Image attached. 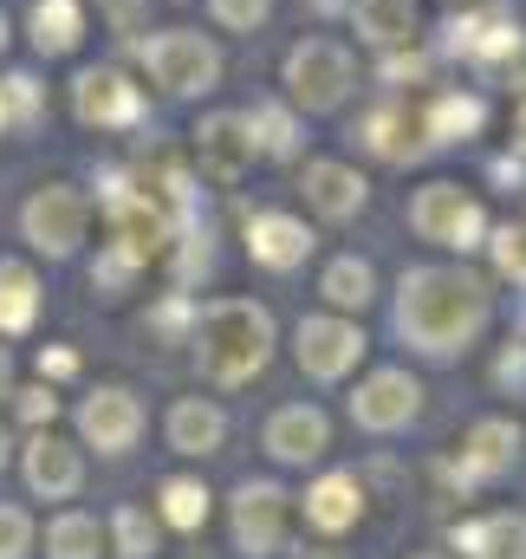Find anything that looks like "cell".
Here are the masks:
<instances>
[{
	"instance_id": "3957f363",
	"label": "cell",
	"mask_w": 526,
	"mask_h": 559,
	"mask_svg": "<svg viewBox=\"0 0 526 559\" xmlns=\"http://www.w3.org/2000/svg\"><path fill=\"white\" fill-rule=\"evenodd\" d=\"M105 222H111V248L118 254H131L136 267H150L156 254H169V241H176V228H182V215H169L156 195H143L136 182H111L105 189Z\"/></svg>"
},
{
	"instance_id": "277c9868",
	"label": "cell",
	"mask_w": 526,
	"mask_h": 559,
	"mask_svg": "<svg viewBox=\"0 0 526 559\" xmlns=\"http://www.w3.org/2000/svg\"><path fill=\"white\" fill-rule=\"evenodd\" d=\"M286 521H292V495L266 475H248L235 495H228V534H235V554L248 559H273L286 547Z\"/></svg>"
},
{
	"instance_id": "7402d4cb",
	"label": "cell",
	"mask_w": 526,
	"mask_h": 559,
	"mask_svg": "<svg viewBox=\"0 0 526 559\" xmlns=\"http://www.w3.org/2000/svg\"><path fill=\"white\" fill-rule=\"evenodd\" d=\"M208 514H215L208 481H195V475H169V481H156V521H163V527H176V534H202Z\"/></svg>"
},
{
	"instance_id": "60d3db41",
	"label": "cell",
	"mask_w": 526,
	"mask_h": 559,
	"mask_svg": "<svg viewBox=\"0 0 526 559\" xmlns=\"http://www.w3.org/2000/svg\"><path fill=\"white\" fill-rule=\"evenodd\" d=\"M0 397H13V352L0 345Z\"/></svg>"
},
{
	"instance_id": "d6986e66",
	"label": "cell",
	"mask_w": 526,
	"mask_h": 559,
	"mask_svg": "<svg viewBox=\"0 0 526 559\" xmlns=\"http://www.w3.org/2000/svg\"><path fill=\"white\" fill-rule=\"evenodd\" d=\"M195 156H202V176H215V182H241L248 163H254V131H248V118H235V111L208 118V124L195 131Z\"/></svg>"
},
{
	"instance_id": "52a82bcc",
	"label": "cell",
	"mask_w": 526,
	"mask_h": 559,
	"mask_svg": "<svg viewBox=\"0 0 526 559\" xmlns=\"http://www.w3.org/2000/svg\"><path fill=\"white\" fill-rule=\"evenodd\" d=\"M20 475H26V495H33V501L65 508V501H79V488H85V449L65 442V436H52V429H33L26 449H20Z\"/></svg>"
},
{
	"instance_id": "484cf974",
	"label": "cell",
	"mask_w": 526,
	"mask_h": 559,
	"mask_svg": "<svg viewBox=\"0 0 526 559\" xmlns=\"http://www.w3.org/2000/svg\"><path fill=\"white\" fill-rule=\"evenodd\" d=\"M39 319V280L26 261H0V338H20Z\"/></svg>"
},
{
	"instance_id": "d6a6232c",
	"label": "cell",
	"mask_w": 526,
	"mask_h": 559,
	"mask_svg": "<svg viewBox=\"0 0 526 559\" xmlns=\"http://www.w3.org/2000/svg\"><path fill=\"white\" fill-rule=\"evenodd\" d=\"M0 559H33V514L0 501Z\"/></svg>"
},
{
	"instance_id": "603a6c76",
	"label": "cell",
	"mask_w": 526,
	"mask_h": 559,
	"mask_svg": "<svg viewBox=\"0 0 526 559\" xmlns=\"http://www.w3.org/2000/svg\"><path fill=\"white\" fill-rule=\"evenodd\" d=\"M449 46L468 52V59H507V52H521V26L501 20V13H462L449 26Z\"/></svg>"
},
{
	"instance_id": "8992f818",
	"label": "cell",
	"mask_w": 526,
	"mask_h": 559,
	"mask_svg": "<svg viewBox=\"0 0 526 559\" xmlns=\"http://www.w3.org/2000/svg\"><path fill=\"white\" fill-rule=\"evenodd\" d=\"M85 222H92V209H85V195L65 189V182H46V189L26 202V215H20L26 241H33L46 261H72L79 241H85Z\"/></svg>"
},
{
	"instance_id": "cb8c5ba5",
	"label": "cell",
	"mask_w": 526,
	"mask_h": 559,
	"mask_svg": "<svg viewBox=\"0 0 526 559\" xmlns=\"http://www.w3.org/2000/svg\"><path fill=\"white\" fill-rule=\"evenodd\" d=\"M46 559H105V521L85 508H59L46 521Z\"/></svg>"
},
{
	"instance_id": "2e32d148",
	"label": "cell",
	"mask_w": 526,
	"mask_h": 559,
	"mask_svg": "<svg viewBox=\"0 0 526 559\" xmlns=\"http://www.w3.org/2000/svg\"><path fill=\"white\" fill-rule=\"evenodd\" d=\"M72 105H79V118H85V124H98V131H124V124L143 118V92H136L124 72H111V66L85 72V79H79V92H72Z\"/></svg>"
},
{
	"instance_id": "44dd1931",
	"label": "cell",
	"mask_w": 526,
	"mask_h": 559,
	"mask_svg": "<svg viewBox=\"0 0 526 559\" xmlns=\"http://www.w3.org/2000/svg\"><path fill=\"white\" fill-rule=\"evenodd\" d=\"M306 202L325 222H351L364 209V176L351 163H306Z\"/></svg>"
},
{
	"instance_id": "9c48e42d",
	"label": "cell",
	"mask_w": 526,
	"mask_h": 559,
	"mask_svg": "<svg viewBox=\"0 0 526 559\" xmlns=\"http://www.w3.org/2000/svg\"><path fill=\"white\" fill-rule=\"evenodd\" d=\"M292 358H299L306 378L338 384V378L358 371V358H364V332H358L351 319H338V312H325V319H299V332H292Z\"/></svg>"
},
{
	"instance_id": "6da1fadb",
	"label": "cell",
	"mask_w": 526,
	"mask_h": 559,
	"mask_svg": "<svg viewBox=\"0 0 526 559\" xmlns=\"http://www.w3.org/2000/svg\"><path fill=\"white\" fill-rule=\"evenodd\" d=\"M494 319V293L488 280L462 274V267H416L396 286V338L422 358H462L481 345Z\"/></svg>"
},
{
	"instance_id": "74e56055",
	"label": "cell",
	"mask_w": 526,
	"mask_h": 559,
	"mask_svg": "<svg viewBox=\"0 0 526 559\" xmlns=\"http://www.w3.org/2000/svg\"><path fill=\"white\" fill-rule=\"evenodd\" d=\"M98 7H105V20L118 33H136V20H143V0H98Z\"/></svg>"
},
{
	"instance_id": "f6af8a7d",
	"label": "cell",
	"mask_w": 526,
	"mask_h": 559,
	"mask_svg": "<svg viewBox=\"0 0 526 559\" xmlns=\"http://www.w3.org/2000/svg\"><path fill=\"white\" fill-rule=\"evenodd\" d=\"M409 559H449V554H409Z\"/></svg>"
},
{
	"instance_id": "ab89813d",
	"label": "cell",
	"mask_w": 526,
	"mask_h": 559,
	"mask_svg": "<svg viewBox=\"0 0 526 559\" xmlns=\"http://www.w3.org/2000/svg\"><path fill=\"white\" fill-rule=\"evenodd\" d=\"M501 384H507V391H514V384H526V345L501 358Z\"/></svg>"
},
{
	"instance_id": "4fadbf2b",
	"label": "cell",
	"mask_w": 526,
	"mask_h": 559,
	"mask_svg": "<svg viewBox=\"0 0 526 559\" xmlns=\"http://www.w3.org/2000/svg\"><path fill=\"white\" fill-rule=\"evenodd\" d=\"M521 423L514 417H488V423H475L468 436H462V455H455V488H481V481H501L514 462H521Z\"/></svg>"
},
{
	"instance_id": "836d02e7",
	"label": "cell",
	"mask_w": 526,
	"mask_h": 559,
	"mask_svg": "<svg viewBox=\"0 0 526 559\" xmlns=\"http://www.w3.org/2000/svg\"><path fill=\"white\" fill-rule=\"evenodd\" d=\"M248 131H254V150H273V156H292V118H286V111H273V105H261V111L248 118Z\"/></svg>"
},
{
	"instance_id": "8d00e7d4",
	"label": "cell",
	"mask_w": 526,
	"mask_h": 559,
	"mask_svg": "<svg viewBox=\"0 0 526 559\" xmlns=\"http://www.w3.org/2000/svg\"><path fill=\"white\" fill-rule=\"evenodd\" d=\"M215 20H222V26H261L266 0H215Z\"/></svg>"
},
{
	"instance_id": "ffe728a7",
	"label": "cell",
	"mask_w": 526,
	"mask_h": 559,
	"mask_svg": "<svg viewBox=\"0 0 526 559\" xmlns=\"http://www.w3.org/2000/svg\"><path fill=\"white\" fill-rule=\"evenodd\" d=\"M163 436H169L176 455L208 462V455H222V442H228V417H222L208 397H176V404H169V423H163Z\"/></svg>"
},
{
	"instance_id": "30bf717a",
	"label": "cell",
	"mask_w": 526,
	"mask_h": 559,
	"mask_svg": "<svg viewBox=\"0 0 526 559\" xmlns=\"http://www.w3.org/2000/svg\"><path fill=\"white\" fill-rule=\"evenodd\" d=\"M136 436H143V404L124 384H98L85 404H79V442L98 449V455H131Z\"/></svg>"
},
{
	"instance_id": "8fae6325",
	"label": "cell",
	"mask_w": 526,
	"mask_h": 559,
	"mask_svg": "<svg viewBox=\"0 0 526 559\" xmlns=\"http://www.w3.org/2000/svg\"><path fill=\"white\" fill-rule=\"evenodd\" d=\"M422 417V384L409 378V371H371L358 391H351V423L358 429H371V436H396V429H409V423Z\"/></svg>"
},
{
	"instance_id": "83f0119b",
	"label": "cell",
	"mask_w": 526,
	"mask_h": 559,
	"mask_svg": "<svg viewBox=\"0 0 526 559\" xmlns=\"http://www.w3.org/2000/svg\"><path fill=\"white\" fill-rule=\"evenodd\" d=\"M79 33H85V13H79L72 0H39V7H33V46H39V52H72Z\"/></svg>"
},
{
	"instance_id": "4316f807",
	"label": "cell",
	"mask_w": 526,
	"mask_h": 559,
	"mask_svg": "<svg viewBox=\"0 0 526 559\" xmlns=\"http://www.w3.org/2000/svg\"><path fill=\"white\" fill-rule=\"evenodd\" d=\"M319 293L338 306V312H364L371 299H378V274H371V261H358V254H338L325 280H319Z\"/></svg>"
},
{
	"instance_id": "5bb4252c",
	"label": "cell",
	"mask_w": 526,
	"mask_h": 559,
	"mask_svg": "<svg viewBox=\"0 0 526 559\" xmlns=\"http://www.w3.org/2000/svg\"><path fill=\"white\" fill-rule=\"evenodd\" d=\"M261 449L279 468H306V462H319L332 449V423H325V411H312V404H279L261 429Z\"/></svg>"
},
{
	"instance_id": "7a4b0ae2",
	"label": "cell",
	"mask_w": 526,
	"mask_h": 559,
	"mask_svg": "<svg viewBox=\"0 0 526 559\" xmlns=\"http://www.w3.org/2000/svg\"><path fill=\"white\" fill-rule=\"evenodd\" d=\"M195 365L208 384L235 391V384H254L273 358V312L254 299H215L195 312Z\"/></svg>"
},
{
	"instance_id": "e0dca14e",
	"label": "cell",
	"mask_w": 526,
	"mask_h": 559,
	"mask_svg": "<svg viewBox=\"0 0 526 559\" xmlns=\"http://www.w3.org/2000/svg\"><path fill=\"white\" fill-rule=\"evenodd\" d=\"M449 547H455L462 559H526V514L521 508L468 514V521H455Z\"/></svg>"
},
{
	"instance_id": "9a60e30c",
	"label": "cell",
	"mask_w": 526,
	"mask_h": 559,
	"mask_svg": "<svg viewBox=\"0 0 526 559\" xmlns=\"http://www.w3.org/2000/svg\"><path fill=\"white\" fill-rule=\"evenodd\" d=\"M306 527L312 534H325V540H338V534H351L358 521H364V481L351 475V468H332V475H319L312 488H306Z\"/></svg>"
},
{
	"instance_id": "e575fe53",
	"label": "cell",
	"mask_w": 526,
	"mask_h": 559,
	"mask_svg": "<svg viewBox=\"0 0 526 559\" xmlns=\"http://www.w3.org/2000/svg\"><path fill=\"white\" fill-rule=\"evenodd\" d=\"M494 267L501 274H514V280H526V222H507V228H494Z\"/></svg>"
},
{
	"instance_id": "f1b7e54d",
	"label": "cell",
	"mask_w": 526,
	"mask_h": 559,
	"mask_svg": "<svg viewBox=\"0 0 526 559\" xmlns=\"http://www.w3.org/2000/svg\"><path fill=\"white\" fill-rule=\"evenodd\" d=\"M416 26V7L409 0H358V33L371 46H403Z\"/></svg>"
},
{
	"instance_id": "5b68a950",
	"label": "cell",
	"mask_w": 526,
	"mask_h": 559,
	"mask_svg": "<svg viewBox=\"0 0 526 559\" xmlns=\"http://www.w3.org/2000/svg\"><path fill=\"white\" fill-rule=\"evenodd\" d=\"M409 228H416L422 241H435V248H455V254H468V248L488 241V215H481L475 195H462V182H429V189H416Z\"/></svg>"
},
{
	"instance_id": "d4e9b609",
	"label": "cell",
	"mask_w": 526,
	"mask_h": 559,
	"mask_svg": "<svg viewBox=\"0 0 526 559\" xmlns=\"http://www.w3.org/2000/svg\"><path fill=\"white\" fill-rule=\"evenodd\" d=\"M105 554L111 559H156L163 554V521H156L150 508L124 501V508L111 514V527H105Z\"/></svg>"
},
{
	"instance_id": "ba28073f",
	"label": "cell",
	"mask_w": 526,
	"mask_h": 559,
	"mask_svg": "<svg viewBox=\"0 0 526 559\" xmlns=\"http://www.w3.org/2000/svg\"><path fill=\"white\" fill-rule=\"evenodd\" d=\"M143 66H150V79H156L163 92H176V98H195V92H208V85L222 79L215 46L195 39V33H156V39H143Z\"/></svg>"
},
{
	"instance_id": "f546056e",
	"label": "cell",
	"mask_w": 526,
	"mask_h": 559,
	"mask_svg": "<svg viewBox=\"0 0 526 559\" xmlns=\"http://www.w3.org/2000/svg\"><path fill=\"white\" fill-rule=\"evenodd\" d=\"M422 131H429L435 143H468L475 131H481V105H475V98H455V92H449V98H435V105H429Z\"/></svg>"
},
{
	"instance_id": "d590c367",
	"label": "cell",
	"mask_w": 526,
	"mask_h": 559,
	"mask_svg": "<svg viewBox=\"0 0 526 559\" xmlns=\"http://www.w3.org/2000/svg\"><path fill=\"white\" fill-rule=\"evenodd\" d=\"M20 397V417L33 423V429H52V417H59V397H52V384H39V391H13Z\"/></svg>"
},
{
	"instance_id": "7c38bea8",
	"label": "cell",
	"mask_w": 526,
	"mask_h": 559,
	"mask_svg": "<svg viewBox=\"0 0 526 559\" xmlns=\"http://www.w3.org/2000/svg\"><path fill=\"white\" fill-rule=\"evenodd\" d=\"M286 85H292V98H299L306 111H332V105L351 92V59H345V46H325V39L292 46Z\"/></svg>"
},
{
	"instance_id": "f35d334b",
	"label": "cell",
	"mask_w": 526,
	"mask_h": 559,
	"mask_svg": "<svg viewBox=\"0 0 526 559\" xmlns=\"http://www.w3.org/2000/svg\"><path fill=\"white\" fill-rule=\"evenodd\" d=\"M79 371V358L65 352V345H52V352H39V378H72Z\"/></svg>"
},
{
	"instance_id": "7dc6e473",
	"label": "cell",
	"mask_w": 526,
	"mask_h": 559,
	"mask_svg": "<svg viewBox=\"0 0 526 559\" xmlns=\"http://www.w3.org/2000/svg\"><path fill=\"white\" fill-rule=\"evenodd\" d=\"M0 46H7V26H0Z\"/></svg>"
},
{
	"instance_id": "b9f144b4",
	"label": "cell",
	"mask_w": 526,
	"mask_h": 559,
	"mask_svg": "<svg viewBox=\"0 0 526 559\" xmlns=\"http://www.w3.org/2000/svg\"><path fill=\"white\" fill-rule=\"evenodd\" d=\"M299 559H345V554H332V547H299Z\"/></svg>"
},
{
	"instance_id": "ac0fdd59",
	"label": "cell",
	"mask_w": 526,
	"mask_h": 559,
	"mask_svg": "<svg viewBox=\"0 0 526 559\" xmlns=\"http://www.w3.org/2000/svg\"><path fill=\"white\" fill-rule=\"evenodd\" d=\"M306 254H312V228L299 222V215H254L248 222V261L266 267V274H292V267H306Z\"/></svg>"
},
{
	"instance_id": "bcb514c9",
	"label": "cell",
	"mask_w": 526,
	"mask_h": 559,
	"mask_svg": "<svg viewBox=\"0 0 526 559\" xmlns=\"http://www.w3.org/2000/svg\"><path fill=\"white\" fill-rule=\"evenodd\" d=\"M182 559H208V554H182Z\"/></svg>"
},
{
	"instance_id": "ee69618b",
	"label": "cell",
	"mask_w": 526,
	"mask_h": 559,
	"mask_svg": "<svg viewBox=\"0 0 526 559\" xmlns=\"http://www.w3.org/2000/svg\"><path fill=\"white\" fill-rule=\"evenodd\" d=\"M514 143L526 150V105H521V124H514Z\"/></svg>"
},
{
	"instance_id": "1f68e13d",
	"label": "cell",
	"mask_w": 526,
	"mask_h": 559,
	"mask_svg": "<svg viewBox=\"0 0 526 559\" xmlns=\"http://www.w3.org/2000/svg\"><path fill=\"white\" fill-rule=\"evenodd\" d=\"M136 274H143V267H136L131 254H118V248H105V254L92 261V286H98L105 299H124V293H131V280H136Z\"/></svg>"
},
{
	"instance_id": "7bdbcfd3",
	"label": "cell",
	"mask_w": 526,
	"mask_h": 559,
	"mask_svg": "<svg viewBox=\"0 0 526 559\" xmlns=\"http://www.w3.org/2000/svg\"><path fill=\"white\" fill-rule=\"evenodd\" d=\"M7 462H13V436L0 429V468H7Z\"/></svg>"
},
{
	"instance_id": "4dcf8cb0",
	"label": "cell",
	"mask_w": 526,
	"mask_h": 559,
	"mask_svg": "<svg viewBox=\"0 0 526 559\" xmlns=\"http://www.w3.org/2000/svg\"><path fill=\"white\" fill-rule=\"evenodd\" d=\"M358 138L371 143V150H378V156H384V163H403V156H416V138H409V118H403V111H371V118H364V124H358Z\"/></svg>"
}]
</instances>
